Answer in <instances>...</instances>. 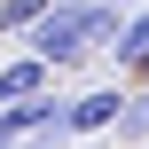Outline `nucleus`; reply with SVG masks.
<instances>
[{"mask_svg": "<svg viewBox=\"0 0 149 149\" xmlns=\"http://www.w3.org/2000/svg\"><path fill=\"white\" fill-rule=\"evenodd\" d=\"M118 110H126V79H118V86H86V94H71V141L118 134Z\"/></svg>", "mask_w": 149, "mask_h": 149, "instance_id": "3", "label": "nucleus"}, {"mask_svg": "<svg viewBox=\"0 0 149 149\" xmlns=\"http://www.w3.org/2000/svg\"><path fill=\"white\" fill-rule=\"evenodd\" d=\"M47 86H55V63H39L31 47H24V55H0V110H8V102L47 94Z\"/></svg>", "mask_w": 149, "mask_h": 149, "instance_id": "4", "label": "nucleus"}, {"mask_svg": "<svg viewBox=\"0 0 149 149\" xmlns=\"http://www.w3.org/2000/svg\"><path fill=\"white\" fill-rule=\"evenodd\" d=\"M24 149H71V141H63V134H39V141H24Z\"/></svg>", "mask_w": 149, "mask_h": 149, "instance_id": "7", "label": "nucleus"}, {"mask_svg": "<svg viewBox=\"0 0 149 149\" xmlns=\"http://www.w3.org/2000/svg\"><path fill=\"white\" fill-rule=\"evenodd\" d=\"M39 134H63V141H71V94L47 86V94L0 110V149H24V141H39Z\"/></svg>", "mask_w": 149, "mask_h": 149, "instance_id": "2", "label": "nucleus"}, {"mask_svg": "<svg viewBox=\"0 0 149 149\" xmlns=\"http://www.w3.org/2000/svg\"><path fill=\"white\" fill-rule=\"evenodd\" d=\"M110 141L149 149V79H141V86H126V110H118V134H110Z\"/></svg>", "mask_w": 149, "mask_h": 149, "instance_id": "6", "label": "nucleus"}, {"mask_svg": "<svg viewBox=\"0 0 149 149\" xmlns=\"http://www.w3.org/2000/svg\"><path fill=\"white\" fill-rule=\"evenodd\" d=\"M110 63H118V79H126V86H141V79H149V8L126 16V31H118V47H110Z\"/></svg>", "mask_w": 149, "mask_h": 149, "instance_id": "5", "label": "nucleus"}, {"mask_svg": "<svg viewBox=\"0 0 149 149\" xmlns=\"http://www.w3.org/2000/svg\"><path fill=\"white\" fill-rule=\"evenodd\" d=\"M126 16H134V8H118V0H55V8L24 31V47H31L39 63H55V71H79L86 55L118 47Z\"/></svg>", "mask_w": 149, "mask_h": 149, "instance_id": "1", "label": "nucleus"}]
</instances>
